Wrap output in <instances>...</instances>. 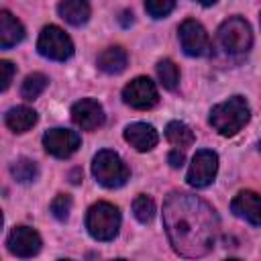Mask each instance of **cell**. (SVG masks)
<instances>
[{"label":"cell","mask_w":261,"mask_h":261,"mask_svg":"<svg viewBox=\"0 0 261 261\" xmlns=\"http://www.w3.org/2000/svg\"><path fill=\"white\" fill-rule=\"evenodd\" d=\"M22 39H24L22 24L8 10H2L0 12V47L2 49H10L16 43H20Z\"/></svg>","instance_id":"obj_15"},{"label":"cell","mask_w":261,"mask_h":261,"mask_svg":"<svg viewBox=\"0 0 261 261\" xmlns=\"http://www.w3.org/2000/svg\"><path fill=\"white\" fill-rule=\"evenodd\" d=\"M128 63V55L122 47H108L98 55V69L104 73H120Z\"/></svg>","instance_id":"obj_18"},{"label":"cell","mask_w":261,"mask_h":261,"mask_svg":"<svg viewBox=\"0 0 261 261\" xmlns=\"http://www.w3.org/2000/svg\"><path fill=\"white\" fill-rule=\"evenodd\" d=\"M57 10H59V16L73 27H80V24L88 22V18H90L88 0H61Z\"/></svg>","instance_id":"obj_17"},{"label":"cell","mask_w":261,"mask_h":261,"mask_svg":"<svg viewBox=\"0 0 261 261\" xmlns=\"http://www.w3.org/2000/svg\"><path fill=\"white\" fill-rule=\"evenodd\" d=\"M257 147H259V151H261V141H259V145H257Z\"/></svg>","instance_id":"obj_30"},{"label":"cell","mask_w":261,"mask_h":261,"mask_svg":"<svg viewBox=\"0 0 261 261\" xmlns=\"http://www.w3.org/2000/svg\"><path fill=\"white\" fill-rule=\"evenodd\" d=\"M218 43L230 55L247 53L251 49V45H253V33H251L249 22L245 18H241V16L226 18L218 27Z\"/></svg>","instance_id":"obj_5"},{"label":"cell","mask_w":261,"mask_h":261,"mask_svg":"<svg viewBox=\"0 0 261 261\" xmlns=\"http://www.w3.org/2000/svg\"><path fill=\"white\" fill-rule=\"evenodd\" d=\"M133 214H135V218H137L139 222H143V224L151 222L153 216H155V202H153L149 196H145V194L137 196L135 202H133Z\"/></svg>","instance_id":"obj_23"},{"label":"cell","mask_w":261,"mask_h":261,"mask_svg":"<svg viewBox=\"0 0 261 261\" xmlns=\"http://www.w3.org/2000/svg\"><path fill=\"white\" fill-rule=\"evenodd\" d=\"M249 116H251V110H249L247 100L243 96H232V98L212 106L210 124L222 137H232L249 122Z\"/></svg>","instance_id":"obj_2"},{"label":"cell","mask_w":261,"mask_h":261,"mask_svg":"<svg viewBox=\"0 0 261 261\" xmlns=\"http://www.w3.org/2000/svg\"><path fill=\"white\" fill-rule=\"evenodd\" d=\"M0 69H2V90H8L10 82H12V75H14V65L10 61H0Z\"/></svg>","instance_id":"obj_26"},{"label":"cell","mask_w":261,"mask_h":261,"mask_svg":"<svg viewBox=\"0 0 261 261\" xmlns=\"http://www.w3.org/2000/svg\"><path fill=\"white\" fill-rule=\"evenodd\" d=\"M216 171H218V155L210 149H200L192 159L186 179L192 188H206L214 181Z\"/></svg>","instance_id":"obj_9"},{"label":"cell","mask_w":261,"mask_h":261,"mask_svg":"<svg viewBox=\"0 0 261 261\" xmlns=\"http://www.w3.org/2000/svg\"><path fill=\"white\" fill-rule=\"evenodd\" d=\"M10 173L16 181L20 184H29V181H35L37 175H39V167L33 159H27V157H20L16 159L12 165H10Z\"/></svg>","instance_id":"obj_20"},{"label":"cell","mask_w":261,"mask_h":261,"mask_svg":"<svg viewBox=\"0 0 261 261\" xmlns=\"http://www.w3.org/2000/svg\"><path fill=\"white\" fill-rule=\"evenodd\" d=\"M86 228L96 241H112L120 228V212L110 202H96L86 214Z\"/></svg>","instance_id":"obj_3"},{"label":"cell","mask_w":261,"mask_h":261,"mask_svg":"<svg viewBox=\"0 0 261 261\" xmlns=\"http://www.w3.org/2000/svg\"><path fill=\"white\" fill-rule=\"evenodd\" d=\"M71 120L82 130H96L98 126L104 124L102 104L96 102V100H92V98H84V100L75 102L71 106Z\"/></svg>","instance_id":"obj_12"},{"label":"cell","mask_w":261,"mask_h":261,"mask_svg":"<svg viewBox=\"0 0 261 261\" xmlns=\"http://www.w3.org/2000/svg\"><path fill=\"white\" fill-rule=\"evenodd\" d=\"M69 212H71V198L67 194H57L51 202V214L57 220H67Z\"/></svg>","instance_id":"obj_24"},{"label":"cell","mask_w":261,"mask_h":261,"mask_svg":"<svg viewBox=\"0 0 261 261\" xmlns=\"http://www.w3.org/2000/svg\"><path fill=\"white\" fill-rule=\"evenodd\" d=\"M157 75H159V82L165 90H175L179 84V71L171 59H161L157 63Z\"/></svg>","instance_id":"obj_22"},{"label":"cell","mask_w":261,"mask_h":261,"mask_svg":"<svg viewBox=\"0 0 261 261\" xmlns=\"http://www.w3.org/2000/svg\"><path fill=\"white\" fill-rule=\"evenodd\" d=\"M179 43H181V49L186 55L190 57H206L210 55L212 51V45H210V39H208V33L204 31V27L198 22V20H184L179 24Z\"/></svg>","instance_id":"obj_7"},{"label":"cell","mask_w":261,"mask_h":261,"mask_svg":"<svg viewBox=\"0 0 261 261\" xmlns=\"http://www.w3.org/2000/svg\"><path fill=\"white\" fill-rule=\"evenodd\" d=\"M6 245H8V251L16 257H33L41 251V237L37 230L29 228V226H14L6 239Z\"/></svg>","instance_id":"obj_11"},{"label":"cell","mask_w":261,"mask_h":261,"mask_svg":"<svg viewBox=\"0 0 261 261\" xmlns=\"http://www.w3.org/2000/svg\"><path fill=\"white\" fill-rule=\"evenodd\" d=\"M165 137H167V141H169L173 147H177V149L190 147V145L194 143V139H196L194 133H192V128H190L186 122H179V120H173V122L167 124Z\"/></svg>","instance_id":"obj_19"},{"label":"cell","mask_w":261,"mask_h":261,"mask_svg":"<svg viewBox=\"0 0 261 261\" xmlns=\"http://www.w3.org/2000/svg\"><path fill=\"white\" fill-rule=\"evenodd\" d=\"M184 161H186V155H184V151L181 149H173V151H169V155H167V163L171 165V167H181L184 165Z\"/></svg>","instance_id":"obj_27"},{"label":"cell","mask_w":261,"mask_h":261,"mask_svg":"<svg viewBox=\"0 0 261 261\" xmlns=\"http://www.w3.org/2000/svg\"><path fill=\"white\" fill-rule=\"evenodd\" d=\"M175 6V0H145V8L153 18L167 16Z\"/></svg>","instance_id":"obj_25"},{"label":"cell","mask_w":261,"mask_h":261,"mask_svg":"<svg viewBox=\"0 0 261 261\" xmlns=\"http://www.w3.org/2000/svg\"><path fill=\"white\" fill-rule=\"evenodd\" d=\"M230 210L234 212V216L245 218L247 222L255 226H261V196L259 194L251 190L239 192L234 200L230 202Z\"/></svg>","instance_id":"obj_13"},{"label":"cell","mask_w":261,"mask_h":261,"mask_svg":"<svg viewBox=\"0 0 261 261\" xmlns=\"http://www.w3.org/2000/svg\"><path fill=\"white\" fill-rule=\"evenodd\" d=\"M124 139H126V143H130V147L145 153V151H151L157 145L159 135L147 122H133L124 128Z\"/></svg>","instance_id":"obj_14"},{"label":"cell","mask_w":261,"mask_h":261,"mask_svg":"<svg viewBox=\"0 0 261 261\" xmlns=\"http://www.w3.org/2000/svg\"><path fill=\"white\" fill-rule=\"evenodd\" d=\"M4 122L12 133H27L37 124V112L29 106H14L6 112Z\"/></svg>","instance_id":"obj_16"},{"label":"cell","mask_w":261,"mask_h":261,"mask_svg":"<svg viewBox=\"0 0 261 261\" xmlns=\"http://www.w3.org/2000/svg\"><path fill=\"white\" fill-rule=\"evenodd\" d=\"M163 226L175 253L184 257H204L216 245L218 216L198 196L171 194L163 204Z\"/></svg>","instance_id":"obj_1"},{"label":"cell","mask_w":261,"mask_h":261,"mask_svg":"<svg viewBox=\"0 0 261 261\" xmlns=\"http://www.w3.org/2000/svg\"><path fill=\"white\" fill-rule=\"evenodd\" d=\"M69 177H71V184H80V179H82V171H80V169H73Z\"/></svg>","instance_id":"obj_28"},{"label":"cell","mask_w":261,"mask_h":261,"mask_svg":"<svg viewBox=\"0 0 261 261\" xmlns=\"http://www.w3.org/2000/svg\"><path fill=\"white\" fill-rule=\"evenodd\" d=\"M92 173L104 188H120L128 179V167L114 151H98L92 161Z\"/></svg>","instance_id":"obj_4"},{"label":"cell","mask_w":261,"mask_h":261,"mask_svg":"<svg viewBox=\"0 0 261 261\" xmlns=\"http://www.w3.org/2000/svg\"><path fill=\"white\" fill-rule=\"evenodd\" d=\"M80 135L67 128H51L43 135V147L57 159H67L80 149Z\"/></svg>","instance_id":"obj_10"},{"label":"cell","mask_w":261,"mask_h":261,"mask_svg":"<svg viewBox=\"0 0 261 261\" xmlns=\"http://www.w3.org/2000/svg\"><path fill=\"white\" fill-rule=\"evenodd\" d=\"M47 84H49L47 75H43V73H31V75L24 77V82L20 86V96L24 100H35V98H39L45 92Z\"/></svg>","instance_id":"obj_21"},{"label":"cell","mask_w":261,"mask_h":261,"mask_svg":"<svg viewBox=\"0 0 261 261\" xmlns=\"http://www.w3.org/2000/svg\"><path fill=\"white\" fill-rule=\"evenodd\" d=\"M37 49L43 57L53 59V61H65L73 55L71 39L55 24H49L41 31L39 41H37Z\"/></svg>","instance_id":"obj_6"},{"label":"cell","mask_w":261,"mask_h":261,"mask_svg":"<svg viewBox=\"0 0 261 261\" xmlns=\"http://www.w3.org/2000/svg\"><path fill=\"white\" fill-rule=\"evenodd\" d=\"M122 100H124V104H128L135 110H149L159 102V92H157V86L153 84V80L141 75L124 86Z\"/></svg>","instance_id":"obj_8"},{"label":"cell","mask_w":261,"mask_h":261,"mask_svg":"<svg viewBox=\"0 0 261 261\" xmlns=\"http://www.w3.org/2000/svg\"><path fill=\"white\" fill-rule=\"evenodd\" d=\"M196 2H200L202 6H212V4L216 2V0H196Z\"/></svg>","instance_id":"obj_29"}]
</instances>
